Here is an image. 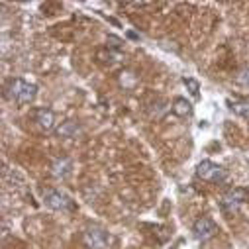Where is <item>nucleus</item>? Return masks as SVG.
<instances>
[{
	"mask_svg": "<svg viewBox=\"0 0 249 249\" xmlns=\"http://www.w3.org/2000/svg\"><path fill=\"white\" fill-rule=\"evenodd\" d=\"M4 90H6V96L18 104H30L37 94V87L22 79H10Z\"/></svg>",
	"mask_w": 249,
	"mask_h": 249,
	"instance_id": "f257e3e1",
	"label": "nucleus"
},
{
	"mask_svg": "<svg viewBox=\"0 0 249 249\" xmlns=\"http://www.w3.org/2000/svg\"><path fill=\"white\" fill-rule=\"evenodd\" d=\"M43 202L51 210H61V212H73L75 210V202L65 193H61L57 189H45L43 191Z\"/></svg>",
	"mask_w": 249,
	"mask_h": 249,
	"instance_id": "f03ea898",
	"label": "nucleus"
},
{
	"mask_svg": "<svg viewBox=\"0 0 249 249\" xmlns=\"http://www.w3.org/2000/svg\"><path fill=\"white\" fill-rule=\"evenodd\" d=\"M196 177L202 178V180H208V182L218 184V182L226 180L228 173H226L224 167H220V165L214 163V161H200L198 167H196Z\"/></svg>",
	"mask_w": 249,
	"mask_h": 249,
	"instance_id": "7ed1b4c3",
	"label": "nucleus"
},
{
	"mask_svg": "<svg viewBox=\"0 0 249 249\" xmlns=\"http://www.w3.org/2000/svg\"><path fill=\"white\" fill-rule=\"evenodd\" d=\"M110 241V235L106 230L98 228V226H90L83 231V243L89 249H106Z\"/></svg>",
	"mask_w": 249,
	"mask_h": 249,
	"instance_id": "20e7f679",
	"label": "nucleus"
},
{
	"mask_svg": "<svg viewBox=\"0 0 249 249\" xmlns=\"http://www.w3.org/2000/svg\"><path fill=\"white\" fill-rule=\"evenodd\" d=\"M249 200V191L247 189H241V186H235V189H230L224 198H222V210L231 214V212H237V208Z\"/></svg>",
	"mask_w": 249,
	"mask_h": 249,
	"instance_id": "39448f33",
	"label": "nucleus"
},
{
	"mask_svg": "<svg viewBox=\"0 0 249 249\" xmlns=\"http://www.w3.org/2000/svg\"><path fill=\"white\" fill-rule=\"evenodd\" d=\"M193 231H195V237L196 239H210L216 231H218V226H216V222L212 220V218H208V216H202V218H198L196 222H195V226H193Z\"/></svg>",
	"mask_w": 249,
	"mask_h": 249,
	"instance_id": "423d86ee",
	"label": "nucleus"
},
{
	"mask_svg": "<svg viewBox=\"0 0 249 249\" xmlns=\"http://www.w3.org/2000/svg\"><path fill=\"white\" fill-rule=\"evenodd\" d=\"M34 118H36L37 126H39L41 130H45V132H49V130L55 128V114H53L49 108H37V110L34 112Z\"/></svg>",
	"mask_w": 249,
	"mask_h": 249,
	"instance_id": "0eeeda50",
	"label": "nucleus"
},
{
	"mask_svg": "<svg viewBox=\"0 0 249 249\" xmlns=\"http://www.w3.org/2000/svg\"><path fill=\"white\" fill-rule=\"evenodd\" d=\"M171 110H173L175 116H178V118H186V116H191V114H193V104L186 100V98H182V96H177V98L173 100Z\"/></svg>",
	"mask_w": 249,
	"mask_h": 249,
	"instance_id": "6e6552de",
	"label": "nucleus"
},
{
	"mask_svg": "<svg viewBox=\"0 0 249 249\" xmlns=\"http://www.w3.org/2000/svg\"><path fill=\"white\" fill-rule=\"evenodd\" d=\"M71 169H73V163L69 161V159H57L55 163H53V177H57V178H65V177H69L71 175Z\"/></svg>",
	"mask_w": 249,
	"mask_h": 249,
	"instance_id": "1a4fd4ad",
	"label": "nucleus"
},
{
	"mask_svg": "<svg viewBox=\"0 0 249 249\" xmlns=\"http://www.w3.org/2000/svg\"><path fill=\"white\" fill-rule=\"evenodd\" d=\"M77 132H79V124L73 122V120H69V122H65L63 126L57 130V136H61V138H75Z\"/></svg>",
	"mask_w": 249,
	"mask_h": 249,
	"instance_id": "9d476101",
	"label": "nucleus"
},
{
	"mask_svg": "<svg viewBox=\"0 0 249 249\" xmlns=\"http://www.w3.org/2000/svg\"><path fill=\"white\" fill-rule=\"evenodd\" d=\"M231 110H233L237 116H241V118H249V102H243V100L233 102V104H231Z\"/></svg>",
	"mask_w": 249,
	"mask_h": 249,
	"instance_id": "9b49d317",
	"label": "nucleus"
},
{
	"mask_svg": "<svg viewBox=\"0 0 249 249\" xmlns=\"http://www.w3.org/2000/svg\"><path fill=\"white\" fill-rule=\"evenodd\" d=\"M182 83H184V87L189 89V92H191L195 98H198V96H200V92H198V90H200L198 81H195V79H186V77H184V79H182Z\"/></svg>",
	"mask_w": 249,
	"mask_h": 249,
	"instance_id": "f8f14e48",
	"label": "nucleus"
},
{
	"mask_svg": "<svg viewBox=\"0 0 249 249\" xmlns=\"http://www.w3.org/2000/svg\"><path fill=\"white\" fill-rule=\"evenodd\" d=\"M108 47H114V49H122V39H118L116 36H108Z\"/></svg>",
	"mask_w": 249,
	"mask_h": 249,
	"instance_id": "ddd939ff",
	"label": "nucleus"
},
{
	"mask_svg": "<svg viewBox=\"0 0 249 249\" xmlns=\"http://www.w3.org/2000/svg\"><path fill=\"white\" fill-rule=\"evenodd\" d=\"M237 83L243 85V87H249V71H243L237 75Z\"/></svg>",
	"mask_w": 249,
	"mask_h": 249,
	"instance_id": "4468645a",
	"label": "nucleus"
}]
</instances>
